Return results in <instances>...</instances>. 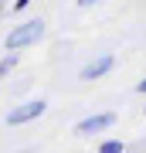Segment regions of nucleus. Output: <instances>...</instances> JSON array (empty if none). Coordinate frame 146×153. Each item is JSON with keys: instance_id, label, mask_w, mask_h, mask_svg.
<instances>
[{"instance_id": "nucleus-1", "label": "nucleus", "mask_w": 146, "mask_h": 153, "mask_svg": "<svg viewBox=\"0 0 146 153\" xmlns=\"http://www.w3.org/2000/svg\"><path fill=\"white\" fill-rule=\"evenodd\" d=\"M41 38H44V21L34 17V21H24V24H17V27H10L4 44H7V51H21L27 44H38Z\"/></svg>"}, {"instance_id": "nucleus-2", "label": "nucleus", "mask_w": 146, "mask_h": 153, "mask_svg": "<svg viewBox=\"0 0 146 153\" xmlns=\"http://www.w3.org/2000/svg\"><path fill=\"white\" fill-rule=\"evenodd\" d=\"M112 126H116V112H95L75 126V136H99V133L112 129Z\"/></svg>"}, {"instance_id": "nucleus-3", "label": "nucleus", "mask_w": 146, "mask_h": 153, "mask_svg": "<svg viewBox=\"0 0 146 153\" xmlns=\"http://www.w3.org/2000/svg\"><path fill=\"white\" fill-rule=\"evenodd\" d=\"M44 109H48V102H44V99L24 102V105H17V109L7 112V126H24V123H31V119H38V116H44Z\"/></svg>"}, {"instance_id": "nucleus-4", "label": "nucleus", "mask_w": 146, "mask_h": 153, "mask_svg": "<svg viewBox=\"0 0 146 153\" xmlns=\"http://www.w3.org/2000/svg\"><path fill=\"white\" fill-rule=\"evenodd\" d=\"M112 65H116V55H99V58H92L85 68L78 71V78H82V82H95V78L109 75V71H112Z\"/></svg>"}, {"instance_id": "nucleus-5", "label": "nucleus", "mask_w": 146, "mask_h": 153, "mask_svg": "<svg viewBox=\"0 0 146 153\" xmlns=\"http://www.w3.org/2000/svg\"><path fill=\"white\" fill-rule=\"evenodd\" d=\"M99 153H126V143L122 140H102L99 143Z\"/></svg>"}, {"instance_id": "nucleus-6", "label": "nucleus", "mask_w": 146, "mask_h": 153, "mask_svg": "<svg viewBox=\"0 0 146 153\" xmlns=\"http://www.w3.org/2000/svg\"><path fill=\"white\" fill-rule=\"evenodd\" d=\"M10 68H17V55H7L4 61H0V75H7Z\"/></svg>"}, {"instance_id": "nucleus-7", "label": "nucleus", "mask_w": 146, "mask_h": 153, "mask_svg": "<svg viewBox=\"0 0 146 153\" xmlns=\"http://www.w3.org/2000/svg\"><path fill=\"white\" fill-rule=\"evenodd\" d=\"M27 4H31V0H14V10H24Z\"/></svg>"}, {"instance_id": "nucleus-8", "label": "nucleus", "mask_w": 146, "mask_h": 153, "mask_svg": "<svg viewBox=\"0 0 146 153\" xmlns=\"http://www.w3.org/2000/svg\"><path fill=\"white\" fill-rule=\"evenodd\" d=\"M92 4H102V0H78V7H92Z\"/></svg>"}, {"instance_id": "nucleus-9", "label": "nucleus", "mask_w": 146, "mask_h": 153, "mask_svg": "<svg viewBox=\"0 0 146 153\" xmlns=\"http://www.w3.org/2000/svg\"><path fill=\"white\" fill-rule=\"evenodd\" d=\"M136 92H143V95H146V78H143V82H139V85H136Z\"/></svg>"}, {"instance_id": "nucleus-10", "label": "nucleus", "mask_w": 146, "mask_h": 153, "mask_svg": "<svg viewBox=\"0 0 146 153\" xmlns=\"http://www.w3.org/2000/svg\"><path fill=\"white\" fill-rule=\"evenodd\" d=\"M0 4H4V0H0Z\"/></svg>"}, {"instance_id": "nucleus-11", "label": "nucleus", "mask_w": 146, "mask_h": 153, "mask_svg": "<svg viewBox=\"0 0 146 153\" xmlns=\"http://www.w3.org/2000/svg\"><path fill=\"white\" fill-rule=\"evenodd\" d=\"M143 112H146V109H143Z\"/></svg>"}]
</instances>
